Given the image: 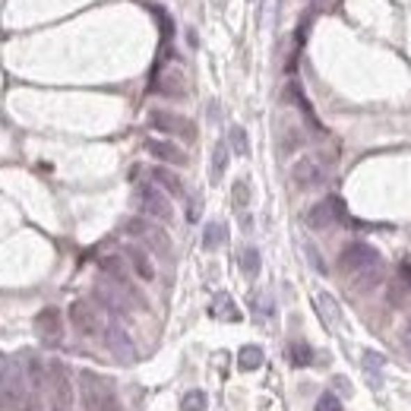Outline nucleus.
I'll use <instances>...</instances> for the list:
<instances>
[{
    "mask_svg": "<svg viewBox=\"0 0 411 411\" xmlns=\"http://www.w3.org/2000/svg\"><path fill=\"white\" fill-rule=\"evenodd\" d=\"M146 152L155 155L158 162H164V164H178V168L187 164V152L180 149V146L168 143V139H146Z\"/></svg>",
    "mask_w": 411,
    "mask_h": 411,
    "instance_id": "nucleus-13",
    "label": "nucleus"
},
{
    "mask_svg": "<svg viewBox=\"0 0 411 411\" xmlns=\"http://www.w3.org/2000/svg\"><path fill=\"white\" fill-rule=\"evenodd\" d=\"M313 348H310L307 342H291L288 345V361H291V367H310L313 364Z\"/></svg>",
    "mask_w": 411,
    "mask_h": 411,
    "instance_id": "nucleus-21",
    "label": "nucleus"
},
{
    "mask_svg": "<svg viewBox=\"0 0 411 411\" xmlns=\"http://www.w3.org/2000/svg\"><path fill=\"white\" fill-rule=\"evenodd\" d=\"M48 389H51V398H54V408H63L70 411L73 408V380H70V367L63 361H51L48 364Z\"/></svg>",
    "mask_w": 411,
    "mask_h": 411,
    "instance_id": "nucleus-5",
    "label": "nucleus"
},
{
    "mask_svg": "<svg viewBox=\"0 0 411 411\" xmlns=\"http://www.w3.org/2000/svg\"><path fill=\"white\" fill-rule=\"evenodd\" d=\"M263 361H266V355H263L260 345H244V348L238 351V367L244 370V373H250V370H260Z\"/></svg>",
    "mask_w": 411,
    "mask_h": 411,
    "instance_id": "nucleus-20",
    "label": "nucleus"
},
{
    "mask_svg": "<svg viewBox=\"0 0 411 411\" xmlns=\"http://www.w3.org/2000/svg\"><path fill=\"white\" fill-rule=\"evenodd\" d=\"M386 367V357L383 355H377V351H367V355H364V370H367L370 373V380H373V383L380 386V370Z\"/></svg>",
    "mask_w": 411,
    "mask_h": 411,
    "instance_id": "nucleus-28",
    "label": "nucleus"
},
{
    "mask_svg": "<svg viewBox=\"0 0 411 411\" xmlns=\"http://www.w3.org/2000/svg\"><path fill=\"white\" fill-rule=\"evenodd\" d=\"M307 254H310V260H313V266H316V272H320V275H326V266H323V260H320V254H316L313 247H307Z\"/></svg>",
    "mask_w": 411,
    "mask_h": 411,
    "instance_id": "nucleus-31",
    "label": "nucleus"
},
{
    "mask_svg": "<svg viewBox=\"0 0 411 411\" xmlns=\"http://www.w3.org/2000/svg\"><path fill=\"white\" fill-rule=\"evenodd\" d=\"M79 398H82V408L86 411H121L117 405V392L114 383L95 370H79Z\"/></svg>",
    "mask_w": 411,
    "mask_h": 411,
    "instance_id": "nucleus-1",
    "label": "nucleus"
},
{
    "mask_svg": "<svg viewBox=\"0 0 411 411\" xmlns=\"http://www.w3.org/2000/svg\"><path fill=\"white\" fill-rule=\"evenodd\" d=\"M291 180H295L297 190H313L326 180V171H323V164L316 158H297L295 168H291Z\"/></svg>",
    "mask_w": 411,
    "mask_h": 411,
    "instance_id": "nucleus-12",
    "label": "nucleus"
},
{
    "mask_svg": "<svg viewBox=\"0 0 411 411\" xmlns=\"http://www.w3.org/2000/svg\"><path fill=\"white\" fill-rule=\"evenodd\" d=\"M402 345L408 348V355H411V320L405 323V329H402Z\"/></svg>",
    "mask_w": 411,
    "mask_h": 411,
    "instance_id": "nucleus-33",
    "label": "nucleus"
},
{
    "mask_svg": "<svg viewBox=\"0 0 411 411\" xmlns=\"http://www.w3.org/2000/svg\"><path fill=\"white\" fill-rule=\"evenodd\" d=\"M228 143H215V149H212V171H209V178L219 184L222 180V174H225V168H228Z\"/></svg>",
    "mask_w": 411,
    "mask_h": 411,
    "instance_id": "nucleus-24",
    "label": "nucleus"
},
{
    "mask_svg": "<svg viewBox=\"0 0 411 411\" xmlns=\"http://www.w3.org/2000/svg\"><path fill=\"white\" fill-rule=\"evenodd\" d=\"M158 92L168 98H184L187 95V82L180 70H164V76L158 79Z\"/></svg>",
    "mask_w": 411,
    "mask_h": 411,
    "instance_id": "nucleus-18",
    "label": "nucleus"
},
{
    "mask_svg": "<svg viewBox=\"0 0 411 411\" xmlns=\"http://www.w3.org/2000/svg\"><path fill=\"white\" fill-rule=\"evenodd\" d=\"M225 240H228V228L222 225V222H209V225H206V231H203V247L206 250H219Z\"/></svg>",
    "mask_w": 411,
    "mask_h": 411,
    "instance_id": "nucleus-22",
    "label": "nucleus"
},
{
    "mask_svg": "<svg viewBox=\"0 0 411 411\" xmlns=\"http://www.w3.org/2000/svg\"><path fill=\"white\" fill-rule=\"evenodd\" d=\"M389 297H392V304H405V288L402 285H392Z\"/></svg>",
    "mask_w": 411,
    "mask_h": 411,
    "instance_id": "nucleus-32",
    "label": "nucleus"
},
{
    "mask_svg": "<svg viewBox=\"0 0 411 411\" xmlns=\"http://www.w3.org/2000/svg\"><path fill=\"white\" fill-rule=\"evenodd\" d=\"M373 266H383V256H380L377 247L364 244V240H355V244H348L339 254V269H342L345 275H361L364 269H373Z\"/></svg>",
    "mask_w": 411,
    "mask_h": 411,
    "instance_id": "nucleus-2",
    "label": "nucleus"
},
{
    "mask_svg": "<svg viewBox=\"0 0 411 411\" xmlns=\"http://www.w3.org/2000/svg\"><path fill=\"white\" fill-rule=\"evenodd\" d=\"M102 336H104V345L111 348V355L117 357V361H123V364H130L133 357H137V345H133V339H130V332L121 326V323H104V329H102Z\"/></svg>",
    "mask_w": 411,
    "mask_h": 411,
    "instance_id": "nucleus-11",
    "label": "nucleus"
},
{
    "mask_svg": "<svg viewBox=\"0 0 411 411\" xmlns=\"http://www.w3.org/2000/svg\"><path fill=\"white\" fill-rule=\"evenodd\" d=\"M70 323H73V329L79 332V336H98V332L104 329L98 307L92 301H82V297L70 304Z\"/></svg>",
    "mask_w": 411,
    "mask_h": 411,
    "instance_id": "nucleus-9",
    "label": "nucleus"
},
{
    "mask_svg": "<svg viewBox=\"0 0 411 411\" xmlns=\"http://www.w3.org/2000/svg\"><path fill=\"white\" fill-rule=\"evenodd\" d=\"M316 411H342V398L332 396V392H323L316 398Z\"/></svg>",
    "mask_w": 411,
    "mask_h": 411,
    "instance_id": "nucleus-30",
    "label": "nucleus"
},
{
    "mask_svg": "<svg viewBox=\"0 0 411 411\" xmlns=\"http://www.w3.org/2000/svg\"><path fill=\"white\" fill-rule=\"evenodd\" d=\"M149 127L158 133H164V137H180L184 143H193L196 139V123L187 121L184 114H174V111H149Z\"/></svg>",
    "mask_w": 411,
    "mask_h": 411,
    "instance_id": "nucleus-3",
    "label": "nucleus"
},
{
    "mask_svg": "<svg viewBox=\"0 0 411 411\" xmlns=\"http://www.w3.org/2000/svg\"><path fill=\"white\" fill-rule=\"evenodd\" d=\"M123 231L130 234V238L143 240L149 250H155L158 256H171V238L164 228H158L155 222H146V219H130L123 225Z\"/></svg>",
    "mask_w": 411,
    "mask_h": 411,
    "instance_id": "nucleus-4",
    "label": "nucleus"
},
{
    "mask_svg": "<svg viewBox=\"0 0 411 411\" xmlns=\"http://www.w3.org/2000/svg\"><path fill=\"white\" fill-rule=\"evenodd\" d=\"M231 196H234V206H238V209H247V203H250V184H247V180H234Z\"/></svg>",
    "mask_w": 411,
    "mask_h": 411,
    "instance_id": "nucleus-29",
    "label": "nucleus"
},
{
    "mask_svg": "<svg viewBox=\"0 0 411 411\" xmlns=\"http://www.w3.org/2000/svg\"><path fill=\"white\" fill-rule=\"evenodd\" d=\"M137 203H139V212L149 215L155 222H171L174 219V206L171 199L164 196V190H158L155 184H143L137 190Z\"/></svg>",
    "mask_w": 411,
    "mask_h": 411,
    "instance_id": "nucleus-6",
    "label": "nucleus"
},
{
    "mask_svg": "<svg viewBox=\"0 0 411 411\" xmlns=\"http://www.w3.org/2000/svg\"><path fill=\"white\" fill-rule=\"evenodd\" d=\"M313 304H316V310H320L323 323H326L329 329H339V326H342V307H339V301L329 295V291H320V295L313 297Z\"/></svg>",
    "mask_w": 411,
    "mask_h": 411,
    "instance_id": "nucleus-16",
    "label": "nucleus"
},
{
    "mask_svg": "<svg viewBox=\"0 0 411 411\" xmlns=\"http://www.w3.org/2000/svg\"><path fill=\"white\" fill-rule=\"evenodd\" d=\"M342 219H345V203L339 196H326L307 209V225L313 228V231H326V228H332Z\"/></svg>",
    "mask_w": 411,
    "mask_h": 411,
    "instance_id": "nucleus-7",
    "label": "nucleus"
},
{
    "mask_svg": "<svg viewBox=\"0 0 411 411\" xmlns=\"http://www.w3.org/2000/svg\"><path fill=\"white\" fill-rule=\"evenodd\" d=\"M187 219H190V222L199 219V199H193V203H190V209H187Z\"/></svg>",
    "mask_w": 411,
    "mask_h": 411,
    "instance_id": "nucleus-34",
    "label": "nucleus"
},
{
    "mask_svg": "<svg viewBox=\"0 0 411 411\" xmlns=\"http://www.w3.org/2000/svg\"><path fill=\"white\" fill-rule=\"evenodd\" d=\"M95 304L108 310L111 316H117V320H121V316H130V310H133V301L127 297V291H121V288L108 279H102L95 285Z\"/></svg>",
    "mask_w": 411,
    "mask_h": 411,
    "instance_id": "nucleus-8",
    "label": "nucleus"
},
{
    "mask_svg": "<svg viewBox=\"0 0 411 411\" xmlns=\"http://www.w3.org/2000/svg\"><path fill=\"white\" fill-rule=\"evenodd\" d=\"M209 313H212L215 320H228V323H238V320H240V310L234 307V301L225 295V291H222V295H215V301H212V307H209Z\"/></svg>",
    "mask_w": 411,
    "mask_h": 411,
    "instance_id": "nucleus-19",
    "label": "nucleus"
},
{
    "mask_svg": "<svg viewBox=\"0 0 411 411\" xmlns=\"http://www.w3.org/2000/svg\"><path fill=\"white\" fill-rule=\"evenodd\" d=\"M123 256L130 260V269H133V272H137L143 281H152V279H155V266H152L149 254H146L143 247L127 244V247H123Z\"/></svg>",
    "mask_w": 411,
    "mask_h": 411,
    "instance_id": "nucleus-15",
    "label": "nucleus"
},
{
    "mask_svg": "<svg viewBox=\"0 0 411 411\" xmlns=\"http://www.w3.org/2000/svg\"><path fill=\"white\" fill-rule=\"evenodd\" d=\"M35 332L45 348H57L63 342V313L57 307H45L35 316Z\"/></svg>",
    "mask_w": 411,
    "mask_h": 411,
    "instance_id": "nucleus-10",
    "label": "nucleus"
},
{
    "mask_svg": "<svg viewBox=\"0 0 411 411\" xmlns=\"http://www.w3.org/2000/svg\"><path fill=\"white\" fill-rule=\"evenodd\" d=\"M152 180H155V187L158 190H164L168 196H184V180L178 178L174 171H168L164 164H158V168H152Z\"/></svg>",
    "mask_w": 411,
    "mask_h": 411,
    "instance_id": "nucleus-17",
    "label": "nucleus"
},
{
    "mask_svg": "<svg viewBox=\"0 0 411 411\" xmlns=\"http://www.w3.org/2000/svg\"><path fill=\"white\" fill-rule=\"evenodd\" d=\"M16 361H20V367H22V377H26L29 389H32V392H35V389H41L48 373H45V364L38 361V355H32V351H22V355L16 357Z\"/></svg>",
    "mask_w": 411,
    "mask_h": 411,
    "instance_id": "nucleus-14",
    "label": "nucleus"
},
{
    "mask_svg": "<svg viewBox=\"0 0 411 411\" xmlns=\"http://www.w3.org/2000/svg\"><path fill=\"white\" fill-rule=\"evenodd\" d=\"M209 408V396L203 389H190L180 398V411H206Z\"/></svg>",
    "mask_w": 411,
    "mask_h": 411,
    "instance_id": "nucleus-26",
    "label": "nucleus"
},
{
    "mask_svg": "<svg viewBox=\"0 0 411 411\" xmlns=\"http://www.w3.org/2000/svg\"><path fill=\"white\" fill-rule=\"evenodd\" d=\"M260 266H263L260 250H256V247H244V250H240V272H244L247 279H256V275H260Z\"/></svg>",
    "mask_w": 411,
    "mask_h": 411,
    "instance_id": "nucleus-23",
    "label": "nucleus"
},
{
    "mask_svg": "<svg viewBox=\"0 0 411 411\" xmlns=\"http://www.w3.org/2000/svg\"><path fill=\"white\" fill-rule=\"evenodd\" d=\"M228 146H231V152H238V155H250V143H247L244 127H231V130H228Z\"/></svg>",
    "mask_w": 411,
    "mask_h": 411,
    "instance_id": "nucleus-27",
    "label": "nucleus"
},
{
    "mask_svg": "<svg viewBox=\"0 0 411 411\" xmlns=\"http://www.w3.org/2000/svg\"><path fill=\"white\" fill-rule=\"evenodd\" d=\"M383 281V266H373V269H364L361 275H355V288L357 291H370Z\"/></svg>",
    "mask_w": 411,
    "mask_h": 411,
    "instance_id": "nucleus-25",
    "label": "nucleus"
}]
</instances>
